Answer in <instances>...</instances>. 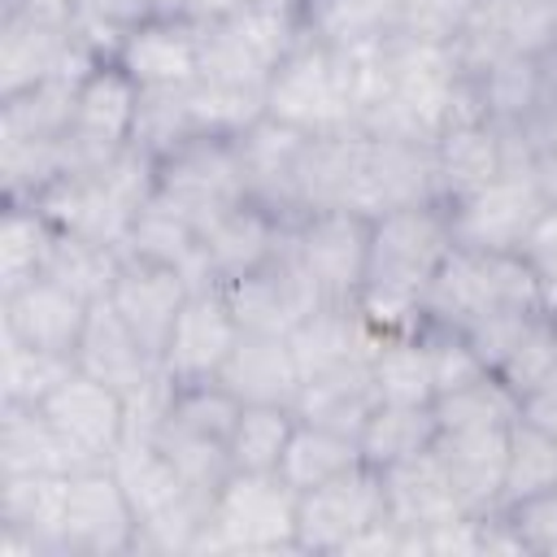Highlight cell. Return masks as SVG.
I'll return each mask as SVG.
<instances>
[{
  "label": "cell",
  "mask_w": 557,
  "mask_h": 557,
  "mask_svg": "<svg viewBox=\"0 0 557 557\" xmlns=\"http://www.w3.org/2000/svg\"><path fill=\"white\" fill-rule=\"evenodd\" d=\"M39 409L52 418V426L65 435V444L78 453L83 466H104L126 440V396L83 374L78 366L48 392Z\"/></svg>",
  "instance_id": "15"
},
{
  "label": "cell",
  "mask_w": 557,
  "mask_h": 557,
  "mask_svg": "<svg viewBox=\"0 0 557 557\" xmlns=\"http://www.w3.org/2000/svg\"><path fill=\"white\" fill-rule=\"evenodd\" d=\"M87 470L39 405H0V474Z\"/></svg>",
  "instance_id": "31"
},
{
  "label": "cell",
  "mask_w": 557,
  "mask_h": 557,
  "mask_svg": "<svg viewBox=\"0 0 557 557\" xmlns=\"http://www.w3.org/2000/svg\"><path fill=\"white\" fill-rule=\"evenodd\" d=\"M553 322H557V318H553Z\"/></svg>",
  "instance_id": "61"
},
{
  "label": "cell",
  "mask_w": 557,
  "mask_h": 557,
  "mask_svg": "<svg viewBox=\"0 0 557 557\" xmlns=\"http://www.w3.org/2000/svg\"><path fill=\"white\" fill-rule=\"evenodd\" d=\"M400 13H405V0H300L305 35L335 48H357V44L396 35Z\"/></svg>",
  "instance_id": "34"
},
{
  "label": "cell",
  "mask_w": 557,
  "mask_h": 557,
  "mask_svg": "<svg viewBox=\"0 0 557 557\" xmlns=\"http://www.w3.org/2000/svg\"><path fill=\"white\" fill-rule=\"evenodd\" d=\"M287 226L292 222H283L278 213L252 200H235L231 209L213 213L200 226V257H205L209 283H235L261 270L265 261H274L287 244Z\"/></svg>",
  "instance_id": "20"
},
{
  "label": "cell",
  "mask_w": 557,
  "mask_h": 557,
  "mask_svg": "<svg viewBox=\"0 0 557 557\" xmlns=\"http://www.w3.org/2000/svg\"><path fill=\"white\" fill-rule=\"evenodd\" d=\"M135 540H139V513L126 500L109 461L74 470L65 522H61V553L65 557H135Z\"/></svg>",
  "instance_id": "9"
},
{
  "label": "cell",
  "mask_w": 557,
  "mask_h": 557,
  "mask_svg": "<svg viewBox=\"0 0 557 557\" xmlns=\"http://www.w3.org/2000/svg\"><path fill=\"white\" fill-rule=\"evenodd\" d=\"M361 461L366 457H361L357 435H344V431H331V426L296 418V431H292L287 453L278 461V479L300 496V492H313V487L348 474Z\"/></svg>",
  "instance_id": "33"
},
{
  "label": "cell",
  "mask_w": 557,
  "mask_h": 557,
  "mask_svg": "<svg viewBox=\"0 0 557 557\" xmlns=\"http://www.w3.org/2000/svg\"><path fill=\"white\" fill-rule=\"evenodd\" d=\"M557 366V322L548 318V313H540L535 322H531V331L518 339V348L505 357V366L496 370L513 392H518V400L548 374Z\"/></svg>",
  "instance_id": "50"
},
{
  "label": "cell",
  "mask_w": 557,
  "mask_h": 557,
  "mask_svg": "<svg viewBox=\"0 0 557 557\" xmlns=\"http://www.w3.org/2000/svg\"><path fill=\"white\" fill-rule=\"evenodd\" d=\"M374 409H379V392H374L370 366L309 374L300 383V396H296V418L344 431V435H361V426Z\"/></svg>",
  "instance_id": "32"
},
{
  "label": "cell",
  "mask_w": 557,
  "mask_h": 557,
  "mask_svg": "<svg viewBox=\"0 0 557 557\" xmlns=\"http://www.w3.org/2000/svg\"><path fill=\"white\" fill-rule=\"evenodd\" d=\"M305 26L296 9L235 4L218 22L200 26V78L265 91L270 74L300 44Z\"/></svg>",
  "instance_id": "5"
},
{
  "label": "cell",
  "mask_w": 557,
  "mask_h": 557,
  "mask_svg": "<svg viewBox=\"0 0 557 557\" xmlns=\"http://www.w3.org/2000/svg\"><path fill=\"white\" fill-rule=\"evenodd\" d=\"M187 139H196L191 109H187V87H178V91H139V117H135L131 144H139L144 152H152L161 161L165 152H174Z\"/></svg>",
  "instance_id": "48"
},
{
  "label": "cell",
  "mask_w": 557,
  "mask_h": 557,
  "mask_svg": "<svg viewBox=\"0 0 557 557\" xmlns=\"http://www.w3.org/2000/svg\"><path fill=\"white\" fill-rule=\"evenodd\" d=\"M122 252L152 257V261H165V265L183 270V274L191 278V287H205V283H209L205 257H200V226H196L191 218L174 213V209L161 205V200H148V205L135 213Z\"/></svg>",
  "instance_id": "35"
},
{
  "label": "cell",
  "mask_w": 557,
  "mask_h": 557,
  "mask_svg": "<svg viewBox=\"0 0 557 557\" xmlns=\"http://www.w3.org/2000/svg\"><path fill=\"white\" fill-rule=\"evenodd\" d=\"M292 431H296V409L292 405H244L239 418H235V431L226 440L235 470L278 474V461L287 453Z\"/></svg>",
  "instance_id": "41"
},
{
  "label": "cell",
  "mask_w": 557,
  "mask_h": 557,
  "mask_svg": "<svg viewBox=\"0 0 557 557\" xmlns=\"http://www.w3.org/2000/svg\"><path fill=\"white\" fill-rule=\"evenodd\" d=\"M479 0H405L400 13V35L426 39V44H457L461 30L470 26Z\"/></svg>",
  "instance_id": "51"
},
{
  "label": "cell",
  "mask_w": 557,
  "mask_h": 557,
  "mask_svg": "<svg viewBox=\"0 0 557 557\" xmlns=\"http://www.w3.org/2000/svg\"><path fill=\"white\" fill-rule=\"evenodd\" d=\"M74 366L109 387H117L122 396L139 392L144 383H152L161 374V357L122 322V313L109 300H96L87 313V326L78 335L74 348Z\"/></svg>",
  "instance_id": "25"
},
{
  "label": "cell",
  "mask_w": 557,
  "mask_h": 557,
  "mask_svg": "<svg viewBox=\"0 0 557 557\" xmlns=\"http://www.w3.org/2000/svg\"><path fill=\"white\" fill-rule=\"evenodd\" d=\"M122 265V252L117 248H104V244H91L83 235H65L57 231L52 235V248H48V261H44V274L65 283L70 292L87 296V300H104L109 287H113V274Z\"/></svg>",
  "instance_id": "45"
},
{
  "label": "cell",
  "mask_w": 557,
  "mask_h": 557,
  "mask_svg": "<svg viewBox=\"0 0 557 557\" xmlns=\"http://www.w3.org/2000/svg\"><path fill=\"white\" fill-rule=\"evenodd\" d=\"M313 135L278 122V117H261L252 122L239 139H235V152H239V174H244V200L278 213L283 222H296L305 218V205H300V165H305V148H309Z\"/></svg>",
  "instance_id": "13"
},
{
  "label": "cell",
  "mask_w": 557,
  "mask_h": 557,
  "mask_svg": "<svg viewBox=\"0 0 557 557\" xmlns=\"http://www.w3.org/2000/svg\"><path fill=\"white\" fill-rule=\"evenodd\" d=\"M113 61L139 83V91L191 87L200 78V26L148 13L126 30Z\"/></svg>",
  "instance_id": "23"
},
{
  "label": "cell",
  "mask_w": 557,
  "mask_h": 557,
  "mask_svg": "<svg viewBox=\"0 0 557 557\" xmlns=\"http://www.w3.org/2000/svg\"><path fill=\"white\" fill-rule=\"evenodd\" d=\"M74 96L78 83L65 78L0 96V139H65L74 122Z\"/></svg>",
  "instance_id": "38"
},
{
  "label": "cell",
  "mask_w": 557,
  "mask_h": 557,
  "mask_svg": "<svg viewBox=\"0 0 557 557\" xmlns=\"http://www.w3.org/2000/svg\"><path fill=\"white\" fill-rule=\"evenodd\" d=\"M239 0H148L152 13L161 17H178V22H191V26H209L218 22L222 13H231Z\"/></svg>",
  "instance_id": "55"
},
{
  "label": "cell",
  "mask_w": 557,
  "mask_h": 557,
  "mask_svg": "<svg viewBox=\"0 0 557 557\" xmlns=\"http://www.w3.org/2000/svg\"><path fill=\"white\" fill-rule=\"evenodd\" d=\"M157 444L170 453V461L178 466V474L187 479V487L191 492H200V496H213L226 479H231V470H235V461H231V448L222 444V440H209V435H191V431H183V426H161V435H157Z\"/></svg>",
  "instance_id": "47"
},
{
  "label": "cell",
  "mask_w": 557,
  "mask_h": 557,
  "mask_svg": "<svg viewBox=\"0 0 557 557\" xmlns=\"http://www.w3.org/2000/svg\"><path fill=\"white\" fill-rule=\"evenodd\" d=\"M479 96L492 122H518L540 109V57H500L479 78Z\"/></svg>",
  "instance_id": "46"
},
{
  "label": "cell",
  "mask_w": 557,
  "mask_h": 557,
  "mask_svg": "<svg viewBox=\"0 0 557 557\" xmlns=\"http://www.w3.org/2000/svg\"><path fill=\"white\" fill-rule=\"evenodd\" d=\"M187 109H191V126H196V135L239 139L252 122L265 117V91L196 78V83L187 87Z\"/></svg>",
  "instance_id": "44"
},
{
  "label": "cell",
  "mask_w": 557,
  "mask_h": 557,
  "mask_svg": "<svg viewBox=\"0 0 557 557\" xmlns=\"http://www.w3.org/2000/svg\"><path fill=\"white\" fill-rule=\"evenodd\" d=\"M205 553H300L296 492L278 474L231 470V479L209 496V518L191 557Z\"/></svg>",
  "instance_id": "2"
},
{
  "label": "cell",
  "mask_w": 557,
  "mask_h": 557,
  "mask_svg": "<svg viewBox=\"0 0 557 557\" xmlns=\"http://www.w3.org/2000/svg\"><path fill=\"white\" fill-rule=\"evenodd\" d=\"M91 305L96 300H87V296L70 292L65 283L39 274V278H30L13 292H0V335L48 348V352H61V357H74Z\"/></svg>",
  "instance_id": "18"
},
{
  "label": "cell",
  "mask_w": 557,
  "mask_h": 557,
  "mask_svg": "<svg viewBox=\"0 0 557 557\" xmlns=\"http://www.w3.org/2000/svg\"><path fill=\"white\" fill-rule=\"evenodd\" d=\"M70 370L74 357L0 335V405H44Z\"/></svg>",
  "instance_id": "43"
},
{
  "label": "cell",
  "mask_w": 557,
  "mask_h": 557,
  "mask_svg": "<svg viewBox=\"0 0 557 557\" xmlns=\"http://www.w3.org/2000/svg\"><path fill=\"white\" fill-rule=\"evenodd\" d=\"M522 418L557 435V366H553V370L522 396Z\"/></svg>",
  "instance_id": "56"
},
{
  "label": "cell",
  "mask_w": 557,
  "mask_h": 557,
  "mask_svg": "<svg viewBox=\"0 0 557 557\" xmlns=\"http://www.w3.org/2000/svg\"><path fill=\"white\" fill-rule=\"evenodd\" d=\"M383 496H387V518L400 522L405 531H422L431 522H444V518H457L466 513L435 448L426 453H413L396 466H383Z\"/></svg>",
  "instance_id": "29"
},
{
  "label": "cell",
  "mask_w": 557,
  "mask_h": 557,
  "mask_svg": "<svg viewBox=\"0 0 557 557\" xmlns=\"http://www.w3.org/2000/svg\"><path fill=\"white\" fill-rule=\"evenodd\" d=\"M370 379L379 405H435V370L422 331L383 335L379 352L370 357Z\"/></svg>",
  "instance_id": "36"
},
{
  "label": "cell",
  "mask_w": 557,
  "mask_h": 557,
  "mask_svg": "<svg viewBox=\"0 0 557 557\" xmlns=\"http://www.w3.org/2000/svg\"><path fill=\"white\" fill-rule=\"evenodd\" d=\"M540 104L557 117V48L540 57Z\"/></svg>",
  "instance_id": "58"
},
{
  "label": "cell",
  "mask_w": 557,
  "mask_h": 557,
  "mask_svg": "<svg viewBox=\"0 0 557 557\" xmlns=\"http://www.w3.org/2000/svg\"><path fill=\"white\" fill-rule=\"evenodd\" d=\"M544 209L540 191L522 178V174H500L487 187L448 200V218H453V239L461 248H483V252H518L527 226L535 222V213Z\"/></svg>",
  "instance_id": "17"
},
{
  "label": "cell",
  "mask_w": 557,
  "mask_h": 557,
  "mask_svg": "<svg viewBox=\"0 0 557 557\" xmlns=\"http://www.w3.org/2000/svg\"><path fill=\"white\" fill-rule=\"evenodd\" d=\"M0 9H17V13H30V17L52 22V26L74 22V0H0Z\"/></svg>",
  "instance_id": "57"
},
{
  "label": "cell",
  "mask_w": 557,
  "mask_h": 557,
  "mask_svg": "<svg viewBox=\"0 0 557 557\" xmlns=\"http://www.w3.org/2000/svg\"><path fill=\"white\" fill-rule=\"evenodd\" d=\"M96 65L100 57L70 26H52L30 13L0 9V96L26 91L48 78L83 83Z\"/></svg>",
  "instance_id": "10"
},
{
  "label": "cell",
  "mask_w": 557,
  "mask_h": 557,
  "mask_svg": "<svg viewBox=\"0 0 557 557\" xmlns=\"http://www.w3.org/2000/svg\"><path fill=\"white\" fill-rule=\"evenodd\" d=\"M57 226L44 218L39 205H9L0 209V292H13L44 274L48 248Z\"/></svg>",
  "instance_id": "39"
},
{
  "label": "cell",
  "mask_w": 557,
  "mask_h": 557,
  "mask_svg": "<svg viewBox=\"0 0 557 557\" xmlns=\"http://www.w3.org/2000/svg\"><path fill=\"white\" fill-rule=\"evenodd\" d=\"M30 205H39L57 231L83 235V239L117 248V252L126 248V235L135 222V209L109 187V178L100 170H65Z\"/></svg>",
  "instance_id": "19"
},
{
  "label": "cell",
  "mask_w": 557,
  "mask_h": 557,
  "mask_svg": "<svg viewBox=\"0 0 557 557\" xmlns=\"http://www.w3.org/2000/svg\"><path fill=\"white\" fill-rule=\"evenodd\" d=\"M435 170H440V200H461L492 178L505 174V139L492 117L453 122L435 135Z\"/></svg>",
  "instance_id": "28"
},
{
  "label": "cell",
  "mask_w": 557,
  "mask_h": 557,
  "mask_svg": "<svg viewBox=\"0 0 557 557\" xmlns=\"http://www.w3.org/2000/svg\"><path fill=\"white\" fill-rule=\"evenodd\" d=\"M518 257L535 270V278L557 274V205H544L535 213V222L527 226V235L518 244Z\"/></svg>",
  "instance_id": "54"
},
{
  "label": "cell",
  "mask_w": 557,
  "mask_h": 557,
  "mask_svg": "<svg viewBox=\"0 0 557 557\" xmlns=\"http://www.w3.org/2000/svg\"><path fill=\"white\" fill-rule=\"evenodd\" d=\"M440 200V170H435V144L431 139H405V135H370L361 148V170L352 183L348 209L379 218L387 209L426 205Z\"/></svg>",
  "instance_id": "12"
},
{
  "label": "cell",
  "mask_w": 557,
  "mask_h": 557,
  "mask_svg": "<svg viewBox=\"0 0 557 557\" xmlns=\"http://www.w3.org/2000/svg\"><path fill=\"white\" fill-rule=\"evenodd\" d=\"M300 374H326L348 366H370L383 344V331L357 309V300H322L292 335H287Z\"/></svg>",
  "instance_id": "24"
},
{
  "label": "cell",
  "mask_w": 557,
  "mask_h": 557,
  "mask_svg": "<svg viewBox=\"0 0 557 557\" xmlns=\"http://www.w3.org/2000/svg\"><path fill=\"white\" fill-rule=\"evenodd\" d=\"M540 313H548V318H557V274H548V278H540Z\"/></svg>",
  "instance_id": "59"
},
{
  "label": "cell",
  "mask_w": 557,
  "mask_h": 557,
  "mask_svg": "<svg viewBox=\"0 0 557 557\" xmlns=\"http://www.w3.org/2000/svg\"><path fill=\"white\" fill-rule=\"evenodd\" d=\"M457 248L453 218L444 200L405 205L370 218V257L366 283L357 292V309L383 331L405 335L422 331V292Z\"/></svg>",
  "instance_id": "1"
},
{
  "label": "cell",
  "mask_w": 557,
  "mask_h": 557,
  "mask_svg": "<svg viewBox=\"0 0 557 557\" xmlns=\"http://www.w3.org/2000/svg\"><path fill=\"white\" fill-rule=\"evenodd\" d=\"M152 200L170 205L174 213L191 218L196 226H205L213 213H222L235 200H244V174H239L235 139L196 135V139L178 144L174 152H165L157 161Z\"/></svg>",
  "instance_id": "8"
},
{
  "label": "cell",
  "mask_w": 557,
  "mask_h": 557,
  "mask_svg": "<svg viewBox=\"0 0 557 557\" xmlns=\"http://www.w3.org/2000/svg\"><path fill=\"white\" fill-rule=\"evenodd\" d=\"M109 470L117 474V483H122L126 500L135 505L139 522H152V518L178 509L183 500L200 496V492L187 487V479L178 474V466L170 461V453H165L157 440H135V435H126V440L117 444V453L109 457ZM205 500H209V496H205Z\"/></svg>",
  "instance_id": "30"
},
{
  "label": "cell",
  "mask_w": 557,
  "mask_h": 557,
  "mask_svg": "<svg viewBox=\"0 0 557 557\" xmlns=\"http://www.w3.org/2000/svg\"><path fill=\"white\" fill-rule=\"evenodd\" d=\"M431 448L466 513H487L500 505L509 426L505 431H440Z\"/></svg>",
  "instance_id": "27"
},
{
  "label": "cell",
  "mask_w": 557,
  "mask_h": 557,
  "mask_svg": "<svg viewBox=\"0 0 557 557\" xmlns=\"http://www.w3.org/2000/svg\"><path fill=\"white\" fill-rule=\"evenodd\" d=\"M518 413H522L518 392L492 370L479 374L466 387H453V392L435 396L440 431H505V426H513Z\"/></svg>",
  "instance_id": "40"
},
{
  "label": "cell",
  "mask_w": 557,
  "mask_h": 557,
  "mask_svg": "<svg viewBox=\"0 0 557 557\" xmlns=\"http://www.w3.org/2000/svg\"><path fill=\"white\" fill-rule=\"evenodd\" d=\"M383 518V474L370 461H361L348 474L296 496V548L318 557H344V548Z\"/></svg>",
  "instance_id": "7"
},
{
  "label": "cell",
  "mask_w": 557,
  "mask_h": 557,
  "mask_svg": "<svg viewBox=\"0 0 557 557\" xmlns=\"http://www.w3.org/2000/svg\"><path fill=\"white\" fill-rule=\"evenodd\" d=\"M522 553L531 557H557V487L548 492H535L527 500H513V505H500Z\"/></svg>",
  "instance_id": "53"
},
{
  "label": "cell",
  "mask_w": 557,
  "mask_h": 557,
  "mask_svg": "<svg viewBox=\"0 0 557 557\" xmlns=\"http://www.w3.org/2000/svg\"><path fill=\"white\" fill-rule=\"evenodd\" d=\"M191 296V278L165 261H152V257H135V252H122V265L113 274V287H109V305L122 313V322L161 357L165 339H170V326L178 318V309L187 305Z\"/></svg>",
  "instance_id": "21"
},
{
  "label": "cell",
  "mask_w": 557,
  "mask_h": 557,
  "mask_svg": "<svg viewBox=\"0 0 557 557\" xmlns=\"http://www.w3.org/2000/svg\"><path fill=\"white\" fill-rule=\"evenodd\" d=\"M535 318H540V309H531V305H505V309H492V313L474 318L461 335L470 339V348L479 352V361L496 374L505 366V357L518 348V339L531 331Z\"/></svg>",
  "instance_id": "49"
},
{
  "label": "cell",
  "mask_w": 557,
  "mask_h": 557,
  "mask_svg": "<svg viewBox=\"0 0 557 557\" xmlns=\"http://www.w3.org/2000/svg\"><path fill=\"white\" fill-rule=\"evenodd\" d=\"M287 252L322 300H357L370 257V218L357 209H313L287 226Z\"/></svg>",
  "instance_id": "6"
},
{
  "label": "cell",
  "mask_w": 557,
  "mask_h": 557,
  "mask_svg": "<svg viewBox=\"0 0 557 557\" xmlns=\"http://www.w3.org/2000/svg\"><path fill=\"white\" fill-rule=\"evenodd\" d=\"M505 305H531L540 309V278L518 252H483V248H453L431 287L422 292V322L466 331L474 318L505 309Z\"/></svg>",
  "instance_id": "4"
},
{
  "label": "cell",
  "mask_w": 557,
  "mask_h": 557,
  "mask_svg": "<svg viewBox=\"0 0 557 557\" xmlns=\"http://www.w3.org/2000/svg\"><path fill=\"white\" fill-rule=\"evenodd\" d=\"M235 318L244 331H265V335H292L318 305V287L305 278V270L292 261L287 244L274 261H265L261 270L235 278V283H222Z\"/></svg>",
  "instance_id": "22"
},
{
  "label": "cell",
  "mask_w": 557,
  "mask_h": 557,
  "mask_svg": "<svg viewBox=\"0 0 557 557\" xmlns=\"http://www.w3.org/2000/svg\"><path fill=\"white\" fill-rule=\"evenodd\" d=\"M70 474H0V557H65Z\"/></svg>",
  "instance_id": "16"
},
{
  "label": "cell",
  "mask_w": 557,
  "mask_h": 557,
  "mask_svg": "<svg viewBox=\"0 0 557 557\" xmlns=\"http://www.w3.org/2000/svg\"><path fill=\"white\" fill-rule=\"evenodd\" d=\"M440 435V418H435V405H379L357 444H361V457L383 470V466H396L413 453H426Z\"/></svg>",
  "instance_id": "37"
},
{
  "label": "cell",
  "mask_w": 557,
  "mask_h": 557,
  "mask_svg": "<svg viewBox=\"0 0 557 557\" xmlns=\"http://www.w3.org/2000/svg\"><path fill=\"white\" fill-rule=\"evenodd\" d=\"M244 405H292L300 396V366L287 344V335H265V331H244L218 374Z\"/></svg>",
  "instance_id": "26"
},
{
  "label": "cell",
  "mask_w": 557,
  "mask_h": 557,
  "mask_svg": "<svg viewBox=\"0 0 557 557\" xmlns=\"http://www.w3.org/2000/svg\"><path fill=\"white\" fill-rule=\"evenodd\" d=\"M244 335L222 283H205L191 287L187 305L178 309L170 339L161 348V370L174 383H200V379H218L235 339Z\"/></svg>",
  "instance_id": "14"
},
{
  "label": "cell",
  "mask_w": 557,
  "mask_h": 557,
  "mask_svg": "<svg viewBox=\"0 0 557 557\" xmlns=\"http://www.w3.org/2000/svg\"><path fill=\"white\" fill-rule=\"evenodd\" d=\"M426 335V352H431V370H435V396L474 383L479 374H487V366L479 361V352L470 348V339L461 331L448 326H422Z\"/></svg>",
  "instance_id": "52"
},
{
  "label": "cell",
  "mask_w": 557,
  "mask_h": 557,
  "mask_svg": "<svg viewBox=\"0 0 557 557\" xmlns=\"http://www.w3.org/2000/svg\"><path fill=\"white\" fill-rule=\"evenodd\" d=\"M557 487V435L527 422L522 413L509 426V448H505V487H500V505L527 500L535 492ZM496 505V509H500Z\"/></svg>",
  "instance_id": "42"
},
{
  "label": "cell",
  "mask_w": 557,
  "mask_h": 557,
  "mask_svg": "<svg viewBox=\"0 0 557 557\" xmlns=\"http://www.w3.org/2000/svg\"><path fill=\"white\" fill-rule=\"evenodd\" d=\"M135 117H139V83L117 61H100L78 83L74 96V122L65 135L70 170H96L113 152H122L135 135Z\"/></svg>",
  "instance_id": "11"
},
{
  "label": "cell",
  "mask_w": 557,
  "mask_h": 557,
  "mask_svg": "<svg viewBox=\"0 0 557 557\" xmlns=\"http://www.w3.org/2000/svg\"><path fill=\"white\" fill-rule=\"evenodd\" d=\"M239 4H265V9H296V13H300V0H239Z\"/></svg>",
  "instance_id": "60"
},
{
  "label": "cell",
  "mask_w": 557,
  "mask_h": 557,
  "mask_svg": "<svg viewBox=\"0 0 557 557\" xmlns=\"http://www.w3.org/2000/svg\"><path fill=\"white\" fill-rule=\"evenodd\" d=\"M265 113L305 135H331L357 126L348 48L300 35V44L265 83Z\"/></svg>",
  "instance_id": "3"
}]
</instances>
